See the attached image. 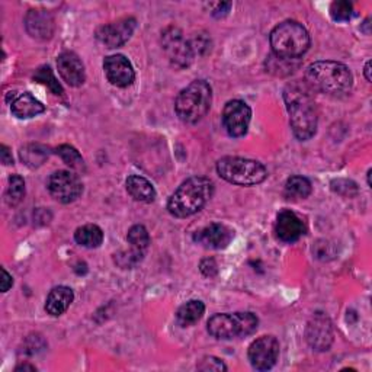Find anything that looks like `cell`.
<instances>
[{
    "instance_id": "6da1fadb",
    "label": "cell",
    "mask_w": 372,
    "mask_h": 372,
    "mask_svg": "<svg viewBox=\"0 0 372 372\" xmlns=\"http://www.w3.org/2000/svg\"><path fill=\"white\" fill-rule=\"evenodd\" d=\"M284 100L289 114V125L299 142L313 139L317 132V108L306 83L292 82L284 90Z\"/></svg>"
},
{
    "instance_id": "7a4b0ae2",
    "label": "cell",
    "mask_w": 372,
    "mask_h": 372,
    "mask_svg": "<svg viewBox=\"0 0 372 372\" xmlns=\"http://www.w3.org/2000/svg\"><path fill=\"white\" fill-rule=\"evenodd\" d=\"M214 192L213 182L206 176L186 179L169 198L167 210L176 218H186L206 207Z\"/></svg>"
},
{
    "instance_id": "3957f363",
    "label": "cell",
    "mask_w": 372,
    "mask_h": 372,
    "mask_svg": "<svg viewBox=\"0 0 372 372\" xmlns=\"http://www.w3.org/2000/svg\"><path fill=\"white\" fill-rule=\"evenodd\" d=\"M306 79L309 85L320 92L342 96L351 92L354 76L349 67L337 61H316L307 67Z\"/></svg>"
},
{
    "instance_id": "277c9868",
    "label": "cell",
    "mask_w": 372,
    "mask_h": 372,
    "mask_svg": "<svg viewBox=\"0 0 372 372\" xmlns=\"http://www.w3.org/2000/svg\"><path fill=\"white\" fill-rule=\"evenodd\" d=\"M213 102V89L206 80H193L176 97L175 111L185 124H196L204 118Z\"/></svg>"
},
{
    "instance_id": "5b68a950",
    "label": "cell",
    "mask_w": 372,
    "mask_h": 372,
    "mask_svg": "<svg viewBox=\"0 0 372 372\" xmlns=\"http://www.w3.org/2000/svg\"><path fill=\"white\" fill-rule=\"evenodd\" d=\"M272 54L285 58H299L310 48V36L307 29L295 21H284L270 32Z\"/></svg>"
},
{
    "instance_id": "8992f818",
    "label": "cell",
    "mask_w": 372,
    "mask_h": 372,
    "mask_svg": "<svg viewBox=\"0 0 372 372\" xmlns=\"http://www.w3.org/2000/svg\"><path fill=\"white\" fill-rule=\"evenodd\" d=\"M217 174L225 182L238 186H255L267 178L266 167L260 161L231 156L217 161Z\"/></svg>"
},
{
    "instance_id": "52a82bcc",
    "label": "cell",
    "mask_w": 372,
    "mask_h": 372,
    "mask_svg": "<svg viewBox=\"0 0 372 372\" xmlns=\"http://www.w3.org/2000/svg\"><path fill=\"white\" fill-rule=\"evenodd\" d=\"M259 319L250 312L214 314L208 323V333L220 341L239 339L257 330Z\"/></svg>"
},
{
    "instance_id": "ba28073f",
    "label": "cell",
    "mask_w": 372,
    "mask_h": 372,
    "mask_svg": "<svg viewBox=\"0 0 372 372\" xmlns=\"http://www.w3.org/2000/svg\"><path fill=\"white\" fill-rule=\"evenodd\" d=\"M161 46L169 61L176 69H186L196 57L189 40H186L184 32L174 25L167 26L161 32Z\"/></svg>"
},
{
    "instance_id": "9c48e42d",
    "label": "cell",
    "mask_w": 372,
    "mask_h": 372,
    "mask_svg": "<svg viewBox=\"0 0 372 372\" xmlns=\"http://www.w3.org/2000/svg\"><path fill=\"white\" fill-rule=\"evenodd\" d=\"M47 189L55 201L61 204H70L82 196L83 184L78 175L69 171H58L48 178Z\"/></svg>"
},
{
    "instance_id": "30bf717a",
    "label": "cell",
    "mask_w": 372,
    "mask_h": 372,
    "mask_svg": "<svg viewBox=\"0 0 372 372\" xmlns=\"http://www.w3.org/2000/svg\"><path fill=\"white\" fill-rule=\"evenodd\" d=\"M252 121L250 107L240 99L230 100L223 111V125L230 137L240 139L248 134Z\"/></svg>"
},
{
    "instance_id": "8fae6325",
    "label": "cell",
    "mask_w": 372,
    "mask_h": 372,
    "mask_svg": "<svg viewBox=\"0 0 372 372\" xmlns=\"http://www.w3.org/2000/svg\"><path fill=\"white\" fill-rule=\"evenodd\" d=\"M280 342L275 336H262L249 346V361L257 371L274 368L280 358Z\"/></svg>"
},
{
    "instance_id": "7c38bea8",
    "label": "cell",
    "mask_w": 372,
    "mask_h": 372,
    "mask_svg": "<svg viewBox=\"0 0 372 372\" xmlns=\"http://www.w3.org/2000/svg\"><path fill=\"white\" fill-rule=\"evenodd\" d=\"M135 26H137L135 18L127 16L115 22L99 26L96 29V38L99 43H102L108 48H118L128 43L135 31Z\"/></svg>"
},
{
    "instance_id": "4fadbf2b",
    "label": "cell",
    "mask_w": 372,
    "mask_h": 372,
    "mask_svg": "<svg viewBox=\"0 0 372 372\" xmlns=\"http://www.w3.org/2000/svg\"><path fill=\"white\" fill-rule=\"evenodd\" d=\"M333 324L324 313H316L307 323L306 341L317 352H326L333 344Z\"/></svg>"
},
{
    "instance_id": "5bb4252c",
    "label": "cell",
    "mask_w": 372,
    "mask_h": 372,
    "mask_svg": "<svg viewBox=\"0 0 372 372\" xmlns=\"http://www.w3.org/2000/svg\"><path fill=\"white\" fill-rule=\"evenodd\" d=\"M104 70L108 82L117 87H128L135 80L134 67L122 54L107 57L104 61Z\"/></svg>"
},
{
    "instance_id": "9a60e30c",
    "label": "cell",
    "mask_w": 372,
    "mask_h": 372,
    "mask_svg": "<svg viewBox=\"0 0 372 372\" xmlns=\"http://www.w3.org/2000/svg\"><path fill=\"white\" fill-rule=\"evenodd\" d=\"M234 238V231L220 223H213L193 234V242L206 249H225Z\"/></svg>"
},
{
    "instance_id": "2e32d148",
    "label": "cell",
    "mask_w": 372,
    "mask_h": 372,
    "mask_svg": "<svg viewBox=\"0 0 372 372\" xmlns=\"http://www.w3.org/2000/svg\"><path fill=\"white\" fill-rule=\"evenodd\" d=\"M25 28L32 38L47 41L54 36L55 22L48 11L31 9L25 16Z\"/></svg>"
},
{
    "instance_id": "e0dca14e",
    "label": "cell",
    "mask_w": 372,
    "mask_h": 372,
    "mask_svg": "<svg viewBox=\"0 0 372 372\" xmlns=\"http://www.w3.org/2000/svg\"><path fill=\"white\" fill-rule=\"evenodd\" d=\"M57 67L61 79L72 87H79L86 80V72L82 60L75 53H63L57 58Z\"/></svg>"
},
{
    "instance_id": "ac0fdd59",
    "label": "cell",
    "mask_w": 372,
    "mask_h": 372,
    "mask_svg": "<svg viewBox=\"0 0 372 372\" xmlns=\"http://www.w3.org/2000/svg\"><path fill=\"white\" fill-rule=\"evenodd\" d=\"M275 231L280 240L285 243H294L306 233V225H304L302 220L295 213L291 210H284L277 217Z\"/></svg>"
},
{
    "instance_id": "d6986e66",
    "label": "cell",
    "mask_w": 372,
    "mask_h": 372,
    "mask_svg": "<svg viewBox=\"0 0 372 372\" xmlns=\"http://www.w3.org/2000/svg\"><path fill=\"white\" fill-rule=\"evenodd\" d=\"M75 299V292L69 287H55L50 291L47 301H46V312L53 317L63 316Z\"/></svg>"
},
{
    "instance_id": "ffe728a7",
    "label": "cell",
    "mask_w": 372,
    "mask_h": 372,
    "mask_svg": "<svg viewBox=\"0 0 372 372\" xmlns=\"http://www.w3.org/2000/svg\"><path fill=\"white\" fill-rule=\"evenodd\" d=\"M11 111L19 119H29L43 114L46 111V107L32 93L25 92L14 100Z\"/></svg>"
},
{
    "instance_id": "44dd1931",
    "label": "cell",
    "mask_w": 372,
    "mask_h": 372,
    "mask_svg": "<svg viewBox=\"0 0 372 372\" xmlns=\"http://www.w3.org/2000/svg\"><path fill=\"white\" fill-rule=\"evenodd\" d=\"M127 192L139 202H144V204H150L156 199V189L154 186L143 176L139 175H131L125 182Z\"/></svg>"
},
{
    "instance_id": "7402d4cb",
    "label": "cell",
    "mask_w": 372,
    "mask_h": 372,
    "mask_svg": "<svg viewBox=\"0 0 372 372\" xmlns=\"http://www.w3.org/2000/svg\"><path fill=\"white\" fill-rule=\"evenodd\" d=\"M206 313L204 302L199 299H191L179 307L176 313V321L181 327H191L196 324Z\"/></svg>"
},
{
    "instance_id": "603a6c76",
    "label": "cell",
    "mask_w": 372,
    "mask_h": 372,
    "mask_svg": "<svg viewBox=\"0 0 372 372\" xmlns=\"http://www.w3.org/2000/svg\"><path fill=\"white\" fill-rule=\"evenodd\" d=\"M301 61L299 58H285V57H280L275 54H270L266 61V70L274 75V76H280V78H287L289 75H292L298 67H299Z\"/></svg>"
},
{
    "instance_id": "cb8c5ba5",
    "label": "cell",
    "mask_w": 372,
    "mask_h": 372,
    "mask_svg": "<svg viewBox=\"0 0 372 372\" xmlns=\"http://www.w3.org/2000/svg\"><path fill=\"white\" fill-rule=\"evenodd\" d=\"M75 240L79 246L96 249L104 242V231L96 224H86L76 230Z\"/></svg>"
},
{
    "instance_id": "d4e9b609",
    "label": "cell",
    "mask_w": 372,
    "mask_h": 372,
    "mask_svg": "<svg viewBox=\"0 0 372 372\" xmlns=\"http://www.w3.org/2000/svg\"><path fill=\"white\" fill-rule=\"evenodd\" d=\"M312 192L313 186L307 178L291 176L285 184V196L289 199H306Z\"/></svg>"
},
{
    "instance_id": "484cf974",
    "label": "cell",
    "mask_w": 372,
    "mask_h": 372,
    "mask_svg": "<svg viewBox=\"0 0 372 372\" xmlns=\"http://www.w3.org/2000/svg\"><path fill=\"white\" fill-rule=\"evenodd\" d=\"M127 240L132 250L146 255V252L150 246V234L144 225L137 224V225H132L128 230Z\"/></svg>"
},
{
    "instance_id": "4316f807",
    "label": "cell",
    "mask_w": 372,
    "mask_h": 372,
    "mask_svg": "<svg viewBox=\"0 0 372 372\" xmlns=\"http://www.w3.org/2000/svg\"><path fill=\"white\" fill-rule=\"evenodd\" d=\"M19 156H21V160L26 166L38 167L48 157V152H47L46 147H43L40 144H29V146H25V147L21 149Z\"/></svg>"
},
{
    "instance_id": "83f0119b",
    "label": "cell",
    "mask_w": 372,
    "mask_h": 372,
    "mask_svg": "<svg viewBox=\"0 0 372 372\" xmlns=\"http://www.w3.org/2000/svg\"><path fill=\"white\" fill-rule=\"evenodd\" d=\"M57 154L61 157V160L70 166V169H75L78 172H85L86 171V166H85V160L82 157V154L69 144H63L57 149Z\"/></svg>"
},
{
    "instance_id": "f1b7e54d",
    "label": "cell",
    "mask_w": 372,
    "mask_h": 372,
    "mask_svg": "<svg viewBox=\"0 0 372 372\" xmlns=\"http://www.w3.org/2000/svg\"><path fill=\"white\" fill-rule=\"evenodd\" d=\"M25 196V181L19 175H12L9 178V186L5 193V201L9 207H16Z\"/></svg>"
},
{
    "instance_id": "f546056e",
    "label": "cell",
    "mask_w": 372,
    "mask_h": 372,
    "mask_svg": "<svg viewBox=\"0 0 372 372\" xmlns=\"http://www.w3.org/2000/svg\"><path fill=\"white\" fill-rule=\"evenodd\" d=\"M33 80L46 85L51 93H54L55 96H64V89L60 85V82L57 80V78L54 76L51 67L50 65H43L37 70V73L33 75Z\"/></svg>"
},
{
    "instance_id": "4dcf8cb0",
    "label": "cell",
    "mask_w": 372,
    "mask_h": 372,
    "mask_svg": "<svg viewBox=\"0 0 372 372\" xmlns=\"http://www.w3.org/2000/svg\"><path fill=\"white\" fill-rule=\"evenodd\" d=\"M330 16L334 22H348L354 16V5L348 0H337L330 6Z\"/></svg>"
},
{
    "instance_id": "1f68e13d",
    "label": "cell",
    "mask_w": 372,
    "mask_h": 372,
    "mask_svg": "<svg viewBox=\"0 0 372 372\" xmlns=\"http://www.w3.org/2000/svg\"><path fill=\"white\" fill-rule=\"evenodd\" d=\"M146 255L143 253H139V252H135L132 249H129V252H119L115 255L114 260L115 263L122 267V269H132L134 266H137L143 259H144Z\"/></svg>"
},
{
    "instance_id": "d6a6232c",
    "label": "cell",
    "mask_w": 372,
    "mask_h": 372,
    "mask_svg": "<svg viewBox=\"0 0 372 372\" xmlns=\"http://www.w3.org/2000/svg\"><path fill=\"white\" fill-rule=\"evenodd\" d=\"M331 191L344 196H354L358 193V186L348 179H336L331 182Z\"/></svg>"
},
{
    "instance_id": "836d02e7",
    "label": "cell",
    "mask_w": 372,
    "mask_h": 372,
    "mask_svg": "<svg viewBox=\"0 0 372 372\" xmlns=\"http://www.w3.org/2000/svg\"><path fill=\"white\" fill-rule=\"evenodd\" d=\"M196 368L199 371H206V372H208V371H216V372L227 371L225 363L216 356H206L204 359H201V362L198 363Z\"/></svg>"
},
{
    "instance_id": "e575fe53",
    "label": "cell",
    "mask_w": 372,
    "mask_h": 372,
    "mask_svg": "<svg viewBox=\"0 0 372 372\" xmlns=\"http://www.w3.org/2000/svg\"><path fill=\"white\" fill-rule=\"evenodd\" d=\"M199 270L206 278H214L218 274V265L213 257H207L199 263Z\"/></svg>"
},
{
    "instance_id": "d590c367",
    "label": "cell",
    "mask_w": 372,
    "mask_h": 372,
    "mask_svg": "<svg viewBox=\"0 0 372 372\" xmlns=\"http://www.w3.org/2000/svg\"><path fill=\"white\" fill-rule=\"evenodd\" d=\"M231 8H233V4H230V2H221V4H217L216 9L213 11V16L217 18V19L224 18V16L228 15V12H230Z\"/></svg>"
},
{
    "instance_id": "8d00e7d4",
    "label": "cell",
    "mask_w": 372,
    "mask_h": 372,
    "mask_svg": "<svg viewBox=\"0 0 372 372\" xmlns=\"http://www.w3.org/2000/svg\"><path fill=\"white\" fill-rule=\"evenodd\" d=\"M14 285V278L5 267H2V292H8Z\"/></svg>"
},
{
    "instance_id": "74e56055",
    "label": "cell",
    "mask_w": 372,
    "mask_h": 372,
    "mask_svg": "<svg viewBox=\"0 0 372 372\" xmlns=\"http://www.w3.org/2000/svg\"><path fill=\"white\" fill-rule=\"evenodd\" d=\"M0 160H2L4 164L9 166V164H14V159H12V153L9 150L8 146H0Z\"/></svg>"
},
{
    "instance_id": "f35d334b",
    "label": "cell",
    "mask_w": 372,
    "mask_h": 372,
    "mask_svg": "<svg viewBox=\"0 0 372 372\" xmlns=\"http://www.w3.org/2000/svg\"><path fill=\"white\" fill-rule=\"evenodd\" d=\"M21 371H31V372H33V371H37V368L33 366V365H29V363H21V365H18L15 368V372H21Z\"/></svg>"
},
{
    "instance_id": "ab89813d",
    "label": "cell",
    "mask_w": 372,
    "mask_h": 372,
    "mask_svg": "<svg viewBox=\"0 0 372 372\" xmlns=\"http://www.w3.org/2000/svg\"><path fill=\"white\" fill-rule=\"evenodd\" d=\"M363 76H365L366 82H371V61H366V64L363 67Z\"/></svg>"
},
{
    "instance_id": "60d3db41",
    "label": "cell",
    "mask_w": 372,
    "mask_h": 372,
    "mask_svg": "<svg viewBox=\"0 0 372 372\" xmlns=\"http://www.w3.org/2000/svg\"><path fill=\"white\" fill-rule=\"evenodd\" d=\"M371 175H372V171L369 169L368 174H366V182H368V186H369V188H371Z\"/></svg>"
}]
</instances>
